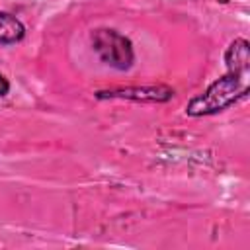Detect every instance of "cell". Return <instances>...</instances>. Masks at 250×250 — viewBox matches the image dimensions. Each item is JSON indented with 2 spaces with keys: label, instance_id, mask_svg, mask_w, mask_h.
I'll return each mask as SVG.
<instances>
[{
  "label": "cell",
  "instance_id": "obj_1",
  "mask_svg": "<svg viewBox=\"0 0 250 250\" xmlns=\"http://www.w3.org/2000/svg\"><path fill=\"white\" fill-rule=\"evenodd\" d=\"M248 72H227L186 104L188 117L217 115L248 98Z\"/></svg>",
  "mask_w": 250,
  "mask_h": 250
},
{
  "label": "cell",
  "instance_id": "obj_5",
  "mask_svg": "<svg viewBox=\"0 0 250 250\" xmlns=\"http://www.w3.org/2000/svg\"><path fill=\"white\" fill-rule=\"evenodd\" d=\"M25 37V23L12 12L0 10V47L16 45Z\"/></svg>",
  "mask_w": 250,
  "mask_h": 250
},
{
  "label": "cell",
  "instance_id": "obj_4",
  "mask_svg": "<svg viewBox=\"0 0 250 250\" xmlns=\"http://www.w3.org/2000/svg\"><path fill=\"white\" fill-rule=\"evenodd\" d=\"M225 64L229 72H250V43L244 37L230 41L225 51Z\"/></svg>",
  "mask_w": 250,
  "mask_h": 250
},
{
  "label": "cell",
  "instance_id": "obj_2",
  "mask_svg": "<svg viewBox=\"0 0 250 250\" xmlns=\"http://www.w3.org/2000/svg\"><path fill=\"white\" fill-rule=\"evenodd\" d=\"M90 45L98 59L113 70L127 72L135 64V49L131 39L113 27H96L90 33Z\"/></svg>",
  "mask_w": 250,
  "mask_h": 250
},
{
  "label": "cell",
  "instance_id": "obj_3",
  "mask_svg": "<svg viewBox=\"0 0 250 250\" xmlns=\"http://www.w3.org/2000/svg\"><path fill=\"white\" fill-rule=\"evenodd\" d=\"M174 88L166 84H146V86H119L98 90L94 96L98 100H127L135 104H166L174 98Z\"/></svg>",
  "mask_w": 250,
  "mask_h": 250
},
{
  "label": "cell",
  "instance_id": "obj_6",
  "mask_svg": "<svg viewBox=\"0 0 250 250\" xmlns=\"http://www.w3.org/2000/svg\"><path fill=\"white\" fill-rule=\"evenodd\" d=\"M8 92H10V80L4 74H0V98H4Z\"/></svg>",
  "mask_w": 250,
  "mask_h": 250
}]
</instances>
